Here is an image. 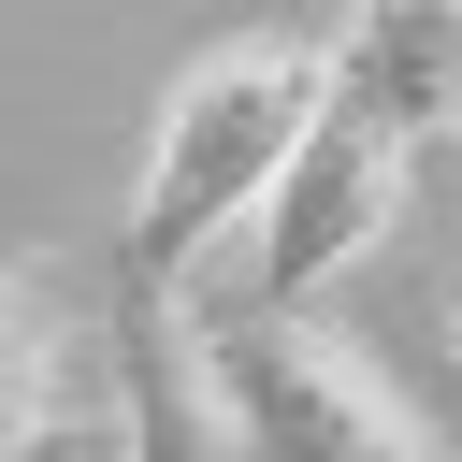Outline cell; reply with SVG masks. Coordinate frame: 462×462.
I'll use <instances>...</instances> for the list:
<instances>
[{
    "instance_id": "6da1fadb",
    "label": "cell",
    "mask_w": 462,
    "mask_h": 462,
    "mask_svg": "<svg viewBox=\"0 0 462 462\" xmlns=\"http://www.w3.org/2000/svg\"><path fill=\"white\" fill-rule=\"evenodd\" d=\"M318 87H332V72H318L303 29H245V43H217V58L173 72V101H159V130H144V173H130V217H116L130 289L188 303V274L260 217V188H274L289 130L318 116Z\"/></svg>"
},
{
    "instance_id": "7a4b0ae2",
    "label": "cell",
    "mask_w": 462,
    "mask_h": 462,
    "mask_svg": "<svg viewBox=\"0 0 462 462\" xmlns=\"http://www.w3.org/2000/svg\"><path fill=\"white\" fill-rule=\"evenodd\" d=\"M202 346H217L245 462H433L419 404L346 332H318L303 303H231V318H202Z\"/></svg>"
},
{
    "instance_id": "3957f363",
    "label": "cell",
    "mask_w": 462,
    "mask_h": 462,
    "mask_svg": "<svg viewBox=\"0 0 462 462\" xmlns=\"http://www.w3.org/2000/svg\"><path fill=\"white\" fill-rule=\"evenodd\" d=\"M404 173H419V144L318 87V116L289 130V159H274V188L245 217V303H318L332 274H361L404 231Z\"/></svg>"
},
{
    "instance_id": "277c9868",
    "label": "cell",
    "mask_w": 462,
    "mask_h": 462,
    "mask_svg": "<svg viewBox=\"0 0 462 462\" xmlns=\"http://www.w3.org/2000/svg\"><path fill=\"white\" fill-rule=\"evenodd\" d=\"M116 419H130V433H116L130 462H245L231 390H217V346H202V318L159 303V289L116 303Z\"/></svg>"
},
{
    "instance_id": "5b68a950",
    "label": "cell",
    "mask_w": 462,
    "mask_h": 462,
    "mask_svg": "<svg viewBox=\"0 0 462 462\" xmlns=\"http://www.w3.org/2000/svg\"><path fill=\"white\" fill-rule=\"evenodd\" d=\"M318 72H332V101L390 116L404 144H448L462 130V0H346Z\"/></svg>"
},
{
    "instance_id": "8992f818",
    "label": "cell",
    "mask_w": 462,
    "mask_h": 462,
    "mask_svg": "<svg viewBox=\"0 0 462 462\" xmlns=\"http://www.w3.org/2000/svg\"><path fill=\"white\" fill-rule=\"evenodd\" d=\"M58 375H72V332H58L43 274H0V462H43V433H58Z\"/></svg>"
},
{
    "instance_id": "52a82bcc",
    "label": "cell",
    "mask_w": 462,
    "mask_h": 462,
    "mask_svg": "<svg viewBox=\"0 0 462 462\" xmlns=\"http://www.w3.org/2000/svg\"><path fill=\"white\" fill-rule=\"evenodd\" d=\"M448 346H462V303H448Z\"/></svg>"
}]
</instances>
